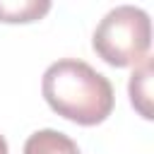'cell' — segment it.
I'll use <instances>...</instances> for the list:
<instances>
[{
	"label": "cell",
	"mask_w": 154,
	"mask_h": 154,
	"mask_svg": "<svg viewBox=\"0 0 154 154\" xmlns=\"http://www.w3.org/2000/svg\"><path fill=\"white\" fill-rule=\"evenodd\" d=\"M41 91L46 103L63 118L77 125L103 123L116 103L113 84L96 72L89 63L63 58L48 65L43 72Z\"/></svg>",
	"instance_id": "obj_1"
},
{
	"label": "cell",
	"mask_w": 154,
	"mask_h": 154,
	"mask_svg": "<svg viewBox=\"0 0 154 154\" xmlns=\"http://www.w3.org/2000/svg\"><path fill=\"white\" fill-rule=\"evenodd\" d=\"M91 46L96 55L113 67L140 65L147 58L149 46H152L149 14L135 5L113 7L96 24Z\"/></svg>",
	"instance_id": "obj_2"
},
{
	"label": "cell",
	"mask_w": 154,
	"mask_h": 154,
	"mask_svg": "<svg viewBox=\"0 0 154 154\" xmlns=\"http://www.w3.org/2000/svg\"><path fill=\"white\" fill-rule=\"evenodd\" d=\"M128 91H130V103L137 108V113L152 120V58L149 55L140 65H135Z\"/></svg>",
	"instance_id": "obj_3"
},
{
	"label": "cell",
	"mask_w": 154,
	"mask_h": 154,
	"mask_svg": "<svg viewBox=\"0 0 154 154\" xmlns=\"http://www.w3.org/2000/svg\"><path fill=\"white\" fill-rule=\"evenodd\" d=\"M22 154H82L79 147L58 130H38L29 135Z\"/></svg>",
	"instance_id": "obj_4"
},
{
	"label": "cell",
	"mask_w": 154,
	"mask_h": 154,
	"mask_svg": "<svg viewBox=\"0 0 154 154\" xmlns=\"http://www.w3.org/2000/svg\"><path fill=\"white\" fill-rule=\"evenodd\" d=\"M51 10L48 0H19V2H5L0 0V22L7 24H26L41 19Z\"/></svg>",
	"instance_id": "obj_5"
},
{
	"label": "cell",
	"mask_w": 154,
	"mask_h": 154,
	"mask_svg": "<svg viewBox=\"0 0 154 154\" xmlns=\"http://www.w3.org/2000/svg\"><path fill=\"white\" fill-rule=\"evenodd\" d=\"M0 154H7V142H5L2 135H0Z\"/></svg>",
	"instance_id": "obj_6"
}]
</instances>
